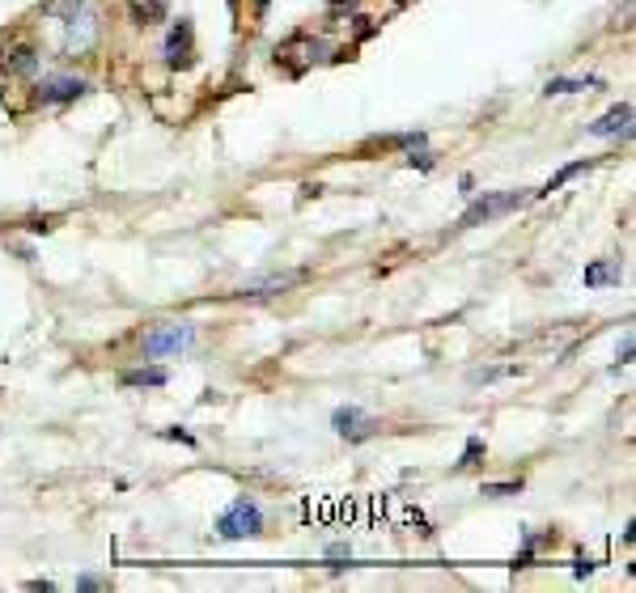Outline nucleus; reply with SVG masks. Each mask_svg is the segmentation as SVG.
<instances>
[{"label": "nucleus", "instance_id": "obj_1", "mask_svg": "<svg viewBox=\"0 0 636 593\" xmlns=\"http://www.w3.org/2000/svg\"><path fill=\"white\" fill-rule=\"evenodd\" d=\"M51 17H60V47L64 56H90L102 39V22L98 13L85 5V0H56L51 5Z\"/></svg>", "mask_w": 636, "mask_h": 593}, {"label": "nucleus", "instance_id": "obj_2", "mask_svg": "<svg viewBox=\"0 0 636 593\" xmlns=\"http://www.w3.org/2000/svg\"><path fill=\"white\" fill-rule=\"evenodd\" d=\"M196 344V327L191 322H162L145 335V356L149 361H162V356H179Z\"/></svg>", "mask_w": 636, "mask_h": 593}, {"label": "nucleus", "instance_id": "obj_3", "mask_svg": "<svg viewBox=\"0 0 636 593\" xmlns=\"http://www.w3.org/2000/svg\"><path fill=\"white\" fill-rule=\"evenodd\" d=\"M530 200V195H522V191H492V195H480L467 212H463V221H458V229H475V225H488V221H497V217H505V212H514V208H522Z\"/></svg>", "mask_w": 636, "mask_h": 593}, {"label": "nucleus", "instance_id": "obj_4", "mask_svg": "<svg viewBox=\"0 0 636 593\" xmlns=\"http://www.w3.org/2000/svg\"><path fill=\"white\" fill-rule=\"evenodd\" d=\"M217 534L229 538V543H234V538H255V534H263V513H259V505H255V500H246V496H238L234 505L221 513Z\"/></svg>", "mask_w": 636, "mask_h": 593}, {"label": "nucleus", "instance_id": "obj_5", "mask_svg": "<svg viewBox=\"0 0 636 593\" xmlns=\"http://www.w3.org/2000/svg\"><path fill=\"white\" fill-rule=\"evenodd\" d=\"M85 89L90 85H85L81 77H73V73H51V77H43L39 85H34V102L39 106H68V102H77Z\"/></svg>", "mask_w": 636, "mask_h": 593}, {"label": "nucleus", "instance_id": "obj_6", "mask_svg": "<svg viewBox=\"0 0 636 593\" xmlns=\"http://www.w3.org/2000/svg\"><path fill=\"white\" fill-rule=\"evenodd\" d=\"M331 428L340 437H348V441H365V437H374L378 433V420L369 416V411H361V407H340L331 416Z\"/></svg>", "mask_w": 636, "mask_h": 593}, {"label": "nucleus", "instance_id": "obj_7", "mask_svg": "<svg viewBox=\"0 0 636 593\" xmlns=\"http://www.w3.org/2000/svg\"><path fill=\"white\" fill-rule=\"evenodd\" d=\"M162 56H166L170 68H187L191 64V22H187V17H179V22L170 26Z\"/></svg>", "mask_w": 636, "mask_h": 593}, {"label": "nucleus", "instance_id": "obj_8", "mask_svg": "<svg viewBox=\"0 0 636 593\" xmlns=\"http://www.w3.org/2000/svg\"><path fill=\"white\" fill-rule=\"evenodd\" d=\"M297 280H302V272H272V276L246 280L242 284V297H280V293H289Z\"/></svg>", "mask_w": 636, "mask_h": 593}, {"label": "nucleus", "instance_id": "obj_9", "mask_svg": "<svg viewBox=\"0 0 636 593\" xmlns=\"http://www.w3.org/2000/svg\"><path fill=\"white\" fill-rule=\"evenodd\" d=\"M590 136H632V102H620V106H611V111L598 119V123H590L586 128Z\"/></svg>", "mask_w": 636, "mask_h": 593}, {"label": "nucleus", "instance_id": "obj_10", "mask_svg": "<svg viewBox=\"0 0 636 593\" xmlns=\"http://www.w3.org/2000/svg\"><path fill=\"white\" fill-rule=\"evenodd\" d=\"M39 68H43V51L39 47H34V43H17L13 51H9V73L13 77H34V73H39Z\"/></svg>", "mask_w": 636, "mask_h": 593}, {"label": "nucleus", "instance_id": "obj_11", "mask_svg": "<svg viewBox=\"0 0 636 593\" xmlns=\"http://www.w3.org/2000/svg\"><path fill=\"white\" fill-rule=\"evenodd\" d=\"M590 89H603V77H552L543 85V94L560 98V94H590Z\"/></svg>", "mask_w": 636, "mask_h": 593}, {"label": "nucleus", "instance_id": "obj_12", "mask_svg": "<svg viewBox=\"0 0 636 593\" xmlns=\"http://www.w3.org/2000/svg\"><path fill=\"white\" fill-rule=\"evenodd\" d=\"M119 382L128 386V390H136V386H149V390H157V386H166L170 377H166V369H162V365H140V369H128V373H123Z\"/></svg>", "mask_w": 636, "mask_h": 593}, {"label": "nucleus", "instance_id": "obj_13", "mask_svg": "<svg viewBox=\"0 0 636 593\" xmlns=\"http://www.w3.org/2000/svg\"><path fill=\"white\" fill-rule=\"evenodd\" d=\"M128 5H132V17L140 26H157L166 17V9H170L166 0H128Z\"/></svg>", "mask_w": 636, "mask_h": 593}, {"label": "nucleus", "instance_id": "obj_14", "mask_svg": "<svg viewBox=\"0 0 636 593\" xmlns=\"http://www.w3.org/2000/svg\"><path fill=\"white\" fill-rule=\"evenodd\" d=\"M586 284L598 289V284H620V263H594L586 267Z\"/></svg>", "mask_w": 636, "mask_h": 593}, {"label": "nucleus", "instance_id": "obj_15", "mask_svg": "<svg viewBox=\"0 0 636 593\" xmlns=\"http://www.w3.org/2000/svg\"><path fill=\"white\" fill-rule=\"evenodd\" d=\"M581 170H590V161H573V166H564V170H560V174H556V178H552V183H547V187H543L539 195H552V191H560V187H564V183H569V178H577Z\"/></svg>", "mask_w": 636, "mask_h": 593}, {"label": "nucleus", "instance_id": "obj_16", "mask_svg": "<svg viewBox=\"0 0 636 593\" xmlns=\"http://www.w3.org/2000/svg\"><path fill=\"white\" fill-rule=\"evenodd\" d=\"M522 492V483H484L480 496H518Z\"/></svg>", "mask_w": 636, "mask_h": 593}, {"label": "nucleus", "instance_id": "obj_17", "mask_svg": "<svg viewBox=\"0 0 636 593\" xmlns=\"http://www.w3.org/2000/svg\"><path fill=\"white\" fill-rule=\"evenodd\" d=\"M480 454H484V441H480V437H471L467 449H463V462H458V466H475V462H480Z\"/></svg>", "mask_w": 636, "mask_h": 593}, {"label": "nucleus", "instance_id": "obj_18", "mask_svg": "<svg viewBox=\"0 0 636 593\" xmlns=\"http://www.w3.org/2000/svg\"><path fill=\"white\" fill-rule=\"evenodd\" d=\"M408 166L412 170H433V153H408Z\"/></svg>", "mask_w": 636, "mask_h": 593}, {"label": "nucleus", "instance_id": "obj_19", "mask_svg": "<svg viewBox=\"0 0 636 593\" xmlns=\"http://www.w3.org/2000/svg\"><path fill=\"white\" fill-rule=\"evenodd\" d=\"M162 437H166V441H183V445H196V437H191V433H183V428H166Z\"/></svg>", "mask_w": 636, "mask_h": 593}, {"label": "nucleus", "instance_id": "obj_20", "mask_svg": "<svg viewBox=\"0 0 636 593\" xmlns=\"http://www.w3.org/2000/svg\"><path fill=\"white\" fill-rule=\"evenodd\" d=\"M77 589H102V581H98V577H81Z\"/></svg>", "mask_w": 636, "mask_h": 593}, {"label": "nucleus", "instance_id": "obj_21", "mask_svg": "<svg viewBox=\"0 0 636 593\" xmlns=\"http://www.w3.org/2000/svg\"><path fill=\"white\" fill-rule=\"evenodd\" d=\"M327 5H331V9H340V5H357V0H327Z\"/></svg>", "mask_w": 636, "mask_h": 593}, {"label": "nucleus", "instance_id": "obj_22", "mask_svg": "<svg viewBox=\"0 0 636 593\" xmlns=\"http://www.w3.org/2000/svg\"><path fill=\"white\" fill-rule=\"evenodd\" d=\"M268 5H272V0H255V9H259V13H263V9H268Z\"/></svg>", "mask_w": 636, "mask_h": 593}]
</instances>
